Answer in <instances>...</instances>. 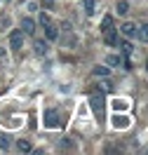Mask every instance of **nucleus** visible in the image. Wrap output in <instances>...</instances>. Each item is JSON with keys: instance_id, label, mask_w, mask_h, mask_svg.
Instances as JSON below:
<instances>
[{"instance_id": "1", "label": "nucleus", "mask_w": 148, "mask_h": 155, "mask_svg": "<svg viewBox=\"0 0 148 155\" xmlns=\"http://www.w3.org/2000/svg\"><path fill=\"white\" fill-rule=\"evenodd\" d=\"M45 127L47 129H57V127L61 125V115H59V110H54V108H47L45 110Z\"/></svg>"}, {"instance_id": "4", "label": "nucleus", "mask_w": 148, "mask_h": 155, "mask_svg": "<svg viewBox=\"0 0 148 155\" xmlns=\"http://www.w3.org/2000/svg\"><path fill=\"white\" fill-rule=\"evenodd\" d=\"M104 40H106V45L108 47H115L120 42V35H118V31L115 28H108V31H104Z\"/></svg>"}, {"instance_id": "12", "label": "nucleus", "mask_w": 148, "mask_h": 155, "mask_svg": "<svg viewBox=\"0 0 148 155\" xmlns=\"http://www.w3.org/2000/svg\"><path fill=\"white\" fill-rule=\"evenodd\" d=\"M82 5H85V12H87L89 17L97 12V0H82Z\"/></svg>"}, {"instance_id": "8", "label": "nucleus", "mask_w": 148, "mask_h": 155, "mask_svg": "<svg viewBox=\"0 0 148 155\" xmlns=\"http://www.w3.org/2000/svg\"><path fill=\"white\" fill-rule=\"evenodd\" d=\"M115 12H118L120 17H127V14H129V2H127V0H120L118 5H115Z\"/></svg>"}, {"instance_id": "21", "label": "nucleus", "mask_w": 148, "mask_h": 155, "mask_svg": "<svg viewBox=\"0 0 148 155\" xmlns=\"http://www.w3.org/2000/svg\"><path fill=\"white\" fill-rule=\"evenodd\" d=\"M122 52H125V54H129V52H132V45H129V42H122Z\"/></svg>"}, {"instance_id": "23", "label": "nucleus", "mask_w": 148, "mask_h": 155, "mask_svg": "<svg viewBox=\"0 0 148 155\" xmlns=\"http://www.w3.org/2000/svg\"><path fill=\"white\" fill-rule=\"evenodd\" d=\"M146 68H148V61H146Z\"/></svg>"}, {"instance_id": "2", "label": "nucleus", "mask_w": 148, "mask_h": 155, "mask_svg": "<svg viewBox=\"0 0 148 155\" xmlns=\"http://www.w3.org/2000/svg\"><path fill=\"white\" fill-rule=\"evenodd\" d=\"M89 101H92V110H94V113L101 117V115H104V92L92 94V97H89Z\"/></svg>"}, {"instance_id": "22", "label": "nucleus", "mask_w": 148, "mask_h": 155, "mask_svg": "<svg viewBox=\"0 0 148 155\" xmlns=\"http://www.w3.org/2000/svg\"><path fill=\"white\" fill-rule=\"evenodd\" d=\"M64 148H75V146L71 143V139H64Z\"/></svg>"}, {"instance_id": "16", "label": "nucleus", "mask_w": 148, "mask_h": 155, "mask_svg": "<svg viewBox=\"0 0 148 155\" xmlns=\"http://www.w3.org/2000/svg\"><path fill=\"white\" fill-rule=\"evenodd\" d=\"M108 28H113V17H110V14H106V17H104V21H101V33H104V31H108Z\"/></svg>"}, {"instance_id": "19", "label": "nucleus", "mask_w": 148, "mask_h": 155, "mask_svg": "<svg viewBox=\"0 0 148 155\" xmlns=\"http://www.w3.org/2000/svg\"><path fill=\"white\" fill-rule=\"evenodd\" d=\"M40 24H42V26L52 24V19H49V14H47V12H40Z\"/></svg>"}, {"instance_id": "15", "label": "nucleus", "mask_w": 148, "mask_h": 155, "mask_svg": "<svg viewBox=\"0 0 148 155\" xmlns=\"http://www.w3.org/2000/svg\"><path fill=\"white\" fill-rule=\"evenodd\" d=\"M35 54H40V57L47 54V42H45V40H38V42H35Z\"/></svg>"}, {"instance_id": "20", "label": "nucleus", "mask_w": 148, "mask_h": 155, "mask_svg": "<svg viewBox=\"0 0 148 155\" xmlns=\"http://www.w3.org/2000/svg\"><path fill=\"white\" fill-rule=\"evenodd\" d=\"M40 5H42L45 10H52V7H54V0H40Z\"/></svg>"}, {"instance_id": "17", "label": "nucleus", "mask_w": 148, "mask_h": 155, "mask_svg": "<svg viewBox=\"0 0 148 155\" xmlns=\"http://www.w3.org/2000/svg\"><path fill=\"white\" fill-rule=\"evenodd\" d=\"M113 108H115V110H127V101H125V99H115V101H113Z\"/></svg>"}, {"instance_id": "10", "label": "nucleus", "mask_w": 148, "mask_h": 155, "mask_svg": "<svg viewBox=\"0 0 148 155\" xmlns=\"http://www.w3.org/2000/svg\"><path fill=\"white\" fill-rule=\"evenodd\" d=\"M45 38H47V40H57V38H59V33H57V28H54L52 24L45 26Z\"/></svg>"}, {"instance_id": "5", "label": "nucleus", "mask_w": 148, "mask_h": 155, "mask_svg": "<svg viewBox=\"0 0 148 155\" xmlns=\"http://www.w3.org/2000/svg\"><path fill=\"white\" fill-rule=\"evenodd\" d=\"M21 31H24V35H33V33H35V21L28 19V17H24V19H21Z\"/></svg>"}, {"instance_id": "6", "label": "nucleus", "mask_w": 148, "mask_h": 155, "mask_svg": "<svg viewBox=\"0 0 148 155\" xmlns=\"http://www.w3.org/2000/svg\"><path fill=\"white\" fill-rule=\"evenodd\" d=\"M136 31H139V26H136V24L127 21V24H122L120 33H122V35H127V38H134V35H136Z\"/></svg>"}, {"instance_id": "7", "label": "nucleus", "mask_w": 148, "mask_h": 155, "mask_svg": "<svg viewBox=\"0 0 148 155\" xmlns=\"http://www.w3.org/2000/svg\"><path fill=\"white\" fill-rule=\"evenodd\" d=\"M113 127H118V129H127L129 127V117L127 115H113Z\"/></svg>"}, {"instance_id": "11", "label": "nucleus", "mask_w": 148, "mask_h": 155, "mask_svg": "<svg viewBox=\"0 0 148 155\" xmlns=\"http://www.w3.org/2000/svg\"><path fill=\"white\" fill-rule=\"evenodd\" d=\"M120 64H122V59H120L118 54H108V57H106V66H108V68L120 66Z\"/></svg>"}, {"instance_id": "3", "label": "nucleus", "mask_w": 148, "mask_h": 155, "mask_svg": "<svg viewBox=\"0 0 148 155\" xmlns=\"http://www.w3.org/2000/svg\"><path fill=\"white\" fill-rule=\"evenodd\" d=\"M10 47L12 49H21V47H24V31L14 28L10 33Z\"/></svg>"}, {"instance_id": "9", "label": "nucleus", "mask_w": 148, "mask_h": 155, "mask_svg": "<svg viewBox=\"0 0 148 155\" xmlns=\"http://www.w3.org/2000/svg\"><path fill=\"white\" fill-rule=\"evenodd\" d=\"M17 150H19V153H31L33 146H31V141H26V139H19V141H17Z\"/></svg>"}, {"instance_id": "13", "label": "nucleus", "mask_w": 148, "mask_h": 155, "mask_svg": "<svg viewBox=\"0 0 148 155\" xmlns=\"http://www.w3.org/2000/svg\"><path fill=\"white\" fill-rule=\"evenodd\" d=\"M94 75H97V78H108L110 75V68L108 66H97V68H94Z\"/></svg>"}, {"instance_id": "18", "label": "nucleus", "mask_w": 148, "mask_h": 155, "mask_svg": "<svg viewBox=\"0 0 148 155\" xmlns=\"http://www.w3.org/2000/svg\"><path fill=\"white\" fill-rule=\"evenodd\" d=\"M7 148H10V139L5 134H0V150H7Z\"/></svg>"}, {"instance_id": "14", "label": "nucleus", "mask_w": 148, "mask_h": 155, "mask_svg": "<svg viewBox=\"0 0 148 155\" xmlns=\"http://www.w3.org/2000/svg\"><path fill=\"white\" fill-rule=\"evenodd\" d=\"M136 38H139V40H143V42H148V24L139 26V31H136Z\"/></svg>"}]
</instances>
